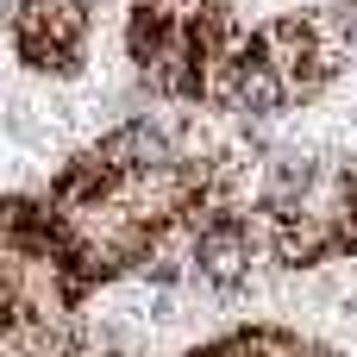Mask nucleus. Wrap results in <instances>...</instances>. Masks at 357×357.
<instances>
[]
</instances>
